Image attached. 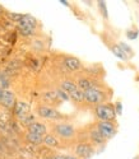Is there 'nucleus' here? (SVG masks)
Listing matches in <instances>:
<instances>
[{
  "label": "nucleus",
  "mask_w": 139,
  "mask_h": 159,
  "mask_svg": "<svg viewBox=\"0 0 139 159\" xmlns=\"http://www.w3.org/2000/svg\"><path fill=\"white\" fill-rule=\"evenodd\" d=\"M54 130H55V132H56V134H58L60 138H63V139H70V138H73L74 134H75L74 126L70 125V124H65V122L55 125Z\"/></svg>",
  "instance_id": "423d86ee"
},
{
  "label": "nucleus",
  "mask_w": 139,
  "mask_h": 159,
  "mask_svg": "<svg viewBox=\"0 0 139 159\" xmlns=\"http://www.w3.org/2000/svg\"><path fill=\"white\" fill-rule=\"evenodd\" d=\"M111 51H113V54L117 57V59H120V60H124V61H127L129 57L124 54V51L119 47V45H114V46H111Z\"/></svg>",
  "instance_id": "f3484780"
},
{
  "label": "nucleus",
  "mask_w": 139,
  "mask_h": 159,
  "mask_svg": "<svg viewBox=\"0 0 139 159\" xmlns=\"http://www.w3.org/2000/svg\"><path fill=\"white\" fill-rule=\"evenodd\" d=\"M97 129L100 130V132L103 135V138L106 140L114 138L116 135V126L113 121H98Z\"/></svg>",
  "instance_id": "39448f33"
},
{
  "label": "nucleus",
  "mask_w": 139,
  "mask_h": 159,
  "mask_svg": "<svg viewBox=\"0 0 139 159\" xmlns=\"http://www.w3.org/2000/svg\"><path fill=\"white\" fill-rule=\"evenodd\" d=\"M69 97H70L74 102H83L84 101V92L78 88L75 92H73L72 94H69Z\"/></svg>",
  "instance_id": "a211bd4d"
},
{
  "label": "nucleus",
  "mask_w": 139,
  "mask_h": 159,
  "mask_svg": "<svg viewBox=\"0 0 139 159\" xmlns=\"http://www.w3.org/2000/svg\"><path fill=\"white\" fill-rule=\"evenodd\" d=\"M60 89H63L68 94H72L73 92H75L78 89V85L72 80H63L60 83Z\"/></svg>",
  "instance_id": "2eb2a0df"
},
{
  "label": "nucleus",
  "mask_w": 139,
  "mask_h": 159,
  "mask_svg": "<svg viewBox=\"0 0 139 159\" xmlns=\"http://www.w3.org/2000/svg\"><path fill=\"white\" fill-rule=\"evenodd\" d=\"M56 94H58V97H59V98H61V99H64V101H68L69 98H70V97H69V94H68V93H65V92H64L63 89L56 90Z\"/></svg>",
  "instance_id": "4be33fe9"
},
{
  "label": "nucleus",
  "mask_w": 139,
  "mask_h": 159,
  "mask_svg": "<svg viewBox=\"0 0 139 159\" xmlns=\"http://www.w3.org/2000/svg\"><path fill=\"white\" fill-rule=\"evenodd\" d=\"M134 159H139V157H135V158H134Z\"/></svg>",
  "instance_id": "cd10ccee"
},
{
  "label": "nucleus",
  "mask_w": 139,
  "mask_h": 159,
  "mask_svg": "<svg viewBox=\"0 0 139 159\" xmlns=\"http://www.w3.org/2000/svg\"><path fill=\"white\" fill-rule=\"evenodd\" d=\"M64 65L66 66V68L69 70H72V71H77L79 69H82V62L77 57H73V56H68L64 59Z\"/></svg>",
  "instance_id": "9d476101"
},
{
  "label": "nucleus",
  "mask_w": 139,
  "mask_h": 159,
  "mask_svg": "<svg viewBox=\"0 0 139 159\" xmlns=\"http://www.w3.org/2000/svg\"><path fill=\"white\" fill-rule=\"evenodd\" d=\"M28 131H30V132H35V134H38V135H42V136L47 135V134H46V132H47L46 125L42 124V122H37V121L32 122V124L28 126Z\"/></svg>",
  "instance_id": "f8f14e48"
},
{
  "label": "nucleus",
  "mask_w": 139,
  "mask_h": 159,
  "mask_svg": "<svg viewBox=\"0 0 139 159\" xmlns=\"http://www.w3.org/2000/svg\"><path fill=\"white\" fill-rule=\"evenodd\" d=\"M97 4H98V8H100V11L103 18H108V13H107V8H106V3L102 2V0H100V2H97Z\"/></svg>",
  "instance_id": "aec40b11"
},
{
  "label": "nucleus",
  "mask_w": 139,
  "mask_h": 159,
  "mask_svg": "<svg viewBox=\"0 0 139 159\" xmlns=\"http://www.w3.org/2000/svg\"><path fill=\"white\" fill-rule=\"evenodd\" d=\"M138 32L135 31V30H128L127 31V37L129 38V39H135L137 37H138Z\"/></svg>",
  "instance_id": "5701e85b"
},
{
  "label": "nucleus",
  "mask_w": 139,
  "mask_h": 159,
  "mask_svg": "<svg viewBox=\"0 0 139 159\" xmlns=\"http://www.w3.org/2000/svg\"><path fill=\"white\" fill-rule=\"evenodd\" d=\"M44 144L46 145V147H49V148H59V145H60V143H59V140L56 139V136H54V135H51V134L45 135V138H44Z\"/></svg>",
  "instance_id": "dca6fc26"
},
{
  "label": "nucleus",
  "mask_w": 139,
  "mask_h": 159,
  "mask_svg": "<svg viewBox=\"0 0 139 159\" xmlns=\"http://www.w3.org/2000/svg\"><path fill=\"white\" fill-rule=\"evenodd\" d=\"M119 47L124 51V54L127 55L128 57H132L133 55H134V52H133V50H132V47L129 46V45H127V43H124V42H120L119 43Z\"/></svg>",
  "instance_id": "6ab92c4d"
},
{
  "label": "nucleus",
  "mask_w": 139,
  "mask_h": 159,
  "mask_svg": "<svg viewBox=\"0 0 139 159\" xmlns=\"http://www.w3.org/2000/svg\"><path fill=\"white\" fill-rule=\"evenodd\" d=\"M13 112H14V116L17 118L24 121L26 118L30 116V106L26 102H17L14 108H13Z\"/></svg>",
  "instance_id": "6e6552de"
},
{
  "label": "nucleus",
  "mask_w": 139,
  "mask_h": 159,
  "mask_svg": "<svg viewBox=\"0 0 139 159\" xmlns=\"http://www.w3.org/2000/svg\"><path fill=\"white\" fill-rule=\"evenodd\" d=\"M66 157V159H78L77 157H73V155H65Z\"/></svg>",
  "instance_id": "393cba45"
},
{
  "label": "nucleus",
  "mask_w": 139,
  "mask_h": 159,
  "mask_svg": "<svg viewBox=\"0 0 139 159\" xmlns=\"http://www.w3.org/2000/svg\"><path fill=\"white\" fill-rule=\"evenodd\" d=\"M89 138H91V140H92L94 144H97V145H102V144H105V141H106V139L103 138V135L101 134L100 130L97 129V127L91 129V131H89Z\"/></svg>",
  "instance_id": "ddd939ff"
},
{
  "label": "nucleus",
  "mask_w": 139,
  "mask_h": 159,
  "mask_svg": "<svg viewBox=\"0 0 139 159\" xmlns=\"http://www.w3.org/2000/svg\"><path fill=\"white\" fill-rule=\"evenodd\" d=\"M115 110H116V113H117V115H121V113H122V104H121V102H116Z\"/></svg>",
  "instance_id": "b1692460"
},
{
  "label": "nucleus",
  "mask_w": 139,
  "mask_h": 159,
  "mask_svg": "<svg viewBox=\"0 0 139 159\" xmlns=\"http://www.w3.org/2000/svg\"><path fill=\"white\" fill-rule=\"evenodd\" d=\"M60 3H61V4H64V5H68V2H63V0H61Z\"/></svg>",
  "instance_id": "a878e982"
},
{
  "label": "nucleus",
  "mask_w": 139,
  "mask_h": 159,
  "mask_svg": "<svg viewBox=\"0 0 139 159\" xmlns=\"http://www.w3.org/2000/svg\"><path fill=\"white\" fill-rule=\"evenodd\" d=\"M107 96L103 90H101L100 88H94V89H89L87 92H84V101H87L91 104H101L106 101Z\"/></svg>",
  "instance_id": "7ed1b4c3"
},
{
  "label": "nucleus",
  "mask_w": 139,
  "mask_h": 159,
  "mask_svg": "<svg viewBox=\"0 0 139 159\" xmlns=\"http://www.w3.org/2000/svg\"><path fill=\"white\" fill-rule=\"evenodd\" d=\"M77 85H78V88H79L80 90H83V92H87V90H89V89L98 88L97 83L93 82V80H91V79H88V78H80L79 80H78V83H77Z\"/></svg>",
  "instance_id": "9b49d317"
},
{
  "label": "nucleus",
  "mask_w": 139,
  "mask_h": 159,
  "mask_svg": "<svg viewBox=\"0 0 139 159\" xmlns=\"http://www.w3.org/2000/svg\"><path fill=\"white\" fill-rule=\"evenodd\" d=\"M0 11H3V8L2 7H0Z\"/></svg>",
  "instance_id": "bb28decb"
},
{
  "label": "nucleus",
  "mask_w": 139,
  "mask_h": 159,
  "mask_svg": "<svg viewBox=\"0 0 139 159\" xmlns=\"http://www.w3.org/2000/svg\"><path fill=\"white\" fill-rule=\"evenodd\" d=\"M8 16H9V18H10L12 20H16V22L18 23V22L23 18V16H24V14H17V13H9Z\"/></svg>",
  "instance_id": "412c9836"
},
{
  "label": "nucleus",
  "mask_w": 139,
  "mask_h": 159,
  "mask_svg": "<svg viewBox=\"0 0 139 159\" xmlns=\"http://www.w3.org/2000/svg\"><path fill=\"white\" fill-rule=\"evenodd\" d=\"M0 103L7 108H14L17 102H16L14 94H13L10 90L0 88Z\"/></svg>",
  "instance_id": "0eeeda50"
},
{
  "label": "nucleus",
  "mask_w": 139,
  "mask_h": 159,
  "mask_svg": "<svg viewBox=\"0 0 139 159\" xmlns=\"http://www.w3.org/2000/svg\"><path fill=\"white\" fill-rule=\"evenodd\" d=\"M75 154L83 159H88L93 154V148L87 143H79L75 147Z\"/></svg>",
  "instance_id": "1a4fd4ad"
},
{
  "label": "nucleus",
  "mask_w": 139,
  "mask_h": 159,
  "mask_svg": "<svg viewBox=\"0 0 139 159\" xmlns=\"http://www.w3.org/2000/svg\"><path fill=\"white\" fill-rule=\"evenodd\" d=\"M94 113L100 121H114L117 115L115 110V104L111 103H101L96 106Z\"/></svg>",
  "instance_id": "f257e3e1"
},
{
  "label": "nucleus",
  "mask_w": 139,
  "mask_h": 159,
  "mask_svg": "<svg viewBox=\"0 0 139 159\" xmlns=\"http://www.w3.org/2000/svg\"><path fill=\"white\" fill-rule=\"evenodd\" d=\"M37 115L42 118H46V120H63L64 118V116L58 110L49 107V106H38Z\"/></svg>",
  "instance_id": "20e7f679"
},
{
  "label": "nucleus",
  "mask_w": 139,
  "mask_h": 159,
  "mask_svg": "<svg viewBox=\"0 0 139 159\" xmlns=\"http://www.w3.org/2000/svg\"><path fill=\"white\" fill-rule=\"evenodd\" d=\"M37 27V20L30 16V14H24L23 18L18 22V31L22 36H32L35 33V30Z\"/></svg>",
  "instance_id": "f03ea898"
},
{
  "label": "nucleus",
  "mask_w": 139,
  "mask_h": 159,
  "mask_svg": "<svg viewBox=\"0 0 139 159\" xmlns=\"http://www.w3.org/2000/svg\"><path fill=\"white\" fill-rule=\"evenodd\" d=\"M44 138L45 136L35 134V132H30V131L26 134V140L28 141L30 144H32V145H40V144H42L44 143Z\"/></svg>",
  "instance_id": "4468645a"
}]
</instances>
